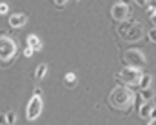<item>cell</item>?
<instances>
[{
  "label": "cell",
  "instance_id": "obj_1",
  "mask_svg": "<svg viewBox=\"0 0 156 125\" xmlns=\"http://www.w3.org/2000/svg\"><path fill=\"white\" fill-rule=\"evenodd\" d=\"M15 53V43L11 38H2L0 40V58H7Z\"/></svg>",
  "mask_w": 156,
  "mask_h": 125
},
{
  "label": "cell",
  "instance_id": "obj_2",
  "mask_svg": "<svg viewBox=\"0 0 156 125\" xmlns=\"http://www.w3.org/2000/svg\"><path fill=\"white\" fill-rule=\"evenodd\" d=\"M38 109H40L38 100H33V102L29 103V109H27V116H29V118H35V116L38 114Z\"/></svg>",
  "mask_w": 156,
  "mask_h": 125
},
{
  "label": "cell",
  "instance_id": "obj_3",
  "mask_svg": "<svg viewBox=\"0 0 156 125\" xmlns=\"http://www.w3.org/2000/svg\"><path fill=\"white\" fill-rule=\"evenodd\" d=\"M22 24H24V16H18V15L11 16V26H13V27H18V26H22Z\"/></svg>",
  "mask_w": 156,
  "mask_h": 125
},
{
  "label": "cell",
  "instance_id": "obj_4",
  "mask_svg": "<svg viewBox=\"0 0 156 125\" xmlns=\"http://www.w3.org/2000/svg\"><path fill=\"white\" fill-rule=\"evenodd\" d=\"M5 11H7V5H5V4H0V13H2V15H4V13H5Z\"/></svg>",
  "mask_w": 156,
  "mask_h": 125
},
{
  "label": "cell",
  "instance_id": "obj_5",
  "mask_svg": "<svg viewBox=\"0 0 156 125\" xmlns=\"http://www.w3.org/2000/svg\"><path fill=\"white\" fill-rule=\"evenodd\" d=\"M13 120H15V114H13V113H11V114H9V116H7V122H9V123H11V122H13Z\"/></svg>",
  "mask_w": 156,
  "mask_h": 125
},
{
  "label": "cell",
  "instance_id": "obj_6",
  "mask_svg": "<svg viewBox=\"0 0 156 125\" xmlns=\"http://www.w3.org/2000/svg\"><path fill=\"white\" fill-rule=\"evenodd\" d=\"M4 122H5V116H4V114H0V125L4 123Z\"/></svg>",
  "mask_w": 156,
  "mask_h": 125
}]
</instances>
